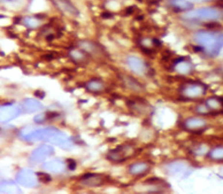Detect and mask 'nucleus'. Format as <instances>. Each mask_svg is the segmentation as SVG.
<instances>
[{"label": "nucleus", "mask_w": 223, "mask_h": 194, "mask_svg": "<svg viewBox=\"0 0 223 194\" xmlns=\"http://www.w3.org/2000/svg\"><path fill=\"white\" fill-rule=\"evenodd\" d=\"M46 117H45V115L43 114H40V115H38L37 116L34 118V121L36 123H41L43 122L44 120H45Z\"/></svg>", "instance_id": "obj_22"}, {"label": "nucleus", "mask_w": 223, "mask_h": 194, "mask_svg": "<svg viewBox=\"0 0 223 194\" xmlns=\"http://www.w3.org/2000/svg\"><path fill=\"white\" fill-rule=\"evenodd\" d=\"M68 167L70 170H73L75 169L76 167V163L74 162V160H68Z\"/></svg>", "instance_id": "obj_23"}, {"label": "nucleus", "mask_w": 223, "mask_h": 194, "mask_svg": "<svg viewBox=\"0 0 223 194\" xmlns=\"http://www.w3.org/2000/svg\"><path fill=\"white\" fill-rule=\"evenodd\" d=\"M53 148L49 146H41L40 147L36 149L33 153L32 158L34 160H37L36 162H40V160L44 159L47 156L50 155L51 153H53Z\"/></svg>", "instance_id": "obj_7"}, {"label": "nucleus", "mask_w": 223, "mask_h": 194, "mask_svg": "<svg viewBox=\"0 0 223 194\" xmlns=\"http://www.w3.org/2000/svg\"><path fill=\"white\" fill-rule=\"evenodd\" d=\"M149 165L144 162L134 164L130 166V172L133 175H140L147 172L149 170Z\"/></svg>", "instance_id": "obj_12"}, {"label": "nucleus", "mask_w": 223, "mask_h": 194, "mask_svg": "<svg viewBox=\"0 0 223 194\" xmlns=\"http://www.w3.org/2000/svg\"><path fill=\"white\" fill-rule=\"evenodd\" d=\"M205 27L209 29H216L221 27V25L217 22H208L205 24Z\"/></svg>", "instance_id": "obj_21"}, {"label": "nucleus", "mask_w": 223, "mask_h": 194, "mask_svg": "<svg viewBox=\"0 0 223 194\" xmlns=\"http://www.w3.org/2000/svg\"><path fill=\"white\" fill-rule=\"evenodd\" d=\"M19 112H20L19 109L15 106H2L1 108V120L2 122H6L12 120L18 115Z\"/></svg>", "instance_id": "obj_4"}, {"label": "nucleus", "mask_w": 223, "mask_h": 194, "mask_svg": "<svg viewBox=\"0 0 223 194\" xmlns=\"http://www.w3.org/2000/svg\"><path fill=\"white\" fill-rule=\"evenodd\" d=\"M187 170V164L183 162H174L168 164L167 170L172 174H182Z\"/></svg>", "instance_id": "obj_8"}, {"label": "nucleus", "mask_w": 223, "mask_h": 194, "mask_svg": "<svg viewBox=\"0 0 223 194\" xmlns=\"http://www.w3.org/2000/svg\"><path fill=\"white\" fill-rule=\"evenodd\" d=\"M207 122L201 118L193 117L187 118L184 123V126L188 130H197L206 126Z\"/></svg>", "instance_id": "obj_3"}, {"label": "nucleus", "mask_w": 223, "mask_h": 194, "mask_svg": "<svg viewBox=\"0 0 223 194\" xmlns=\"http://www.w3.org/2000/svg\"><path fill=\"white\" fill-rule=\"evenodd\" d=\"M18 181L22 185L25 186H29V187H33L36 184V178L34 177L32 172L28 170H23L19 173L18 175Z\"/></svg>", "instance_id": "obj_5"}, {"label": "nucleus", "mask_w": 223, "mask_h": 194, "mask_svg": "<svg viewBox=\"0 0 223 194\" xmlns=\"http://www.w3.org/2000/svg\"><path fill=\"white\" fill-rule=\"evenodd\" d=\"M124 83L128 88H130L131 90H133L135 92H141L144 91V86L139 82H138L136 80L132 78L131 77H124Z\"/></svg>", "instance_id": "obj_10"}, {"label": "nucleus", "mask_w": 223, "mask_h": 194, "mask_svg": "<svg viewBox=\"0 0 223 194\" xmlns=\"http://www.w3.org/2000/svg\"><path fill=\"white\" fill-rule=\"evenodd\" d=\"M86 87L89 90L92 92H97V91L102 89L103 87V84L101 81L97 80H92L87 83Z\"/></svg>", "instance_id": "obj_17"}, {"label": "nucleus", "mask_w": 223, "mask_h": 194, "mask_svg": "<svg viewBox=\"0 0 223 194\" xmlns=\"http://www.w3.org/2000/svg\"><path fill=\"white\" fill-rule=\"evenodd\" d=\"M127 63L129 65V66L132 68V70L135 73L140 74V73L144 72V64L142 61H141L140 59H138V58L130 57L128 58Z\"/></svg>", "instance_id": "obj_9"}, {"label": "nucleus", "mask_w": 223, "mask_h": 194, "mask_svg": "<svg viewBox=\"0 0 223 194\" xmlns=\"http://www.w3.org/2000/svg\"><path fill=\"white\" fill-rule=\"evenodd\" d=\"M80 46L83 50L86 51L90 53H94L97 50V46H96L95 44H94V43H91V42H81V43H80Z\"/></svg>", "instance_id": "obj_19"}, {"label": "nucleus", "mask_w": 223, "mask_h": 194, "mask_svg": "<svg viewBox=\"0 0 223 194\" xmlns=\"http://www.w3.org/2000/svg\"><path fill=\"white\" fill-rule=\"evenodd\" d=\"M24 23L27 27L30 28H35L37 26H39L40 24V20H38L36 17L34 16H27L24 18Z\"/></svg>", "instance_id": "obj_18"}, {"label": "nucleus", "mask_w": 223, "mask_h": 194, "mask_svg": "<svg viewBox=\"0 0 223 194\" xmlns=\"http://www.w3.org/2000/svg\"><path fill=\"white\" fill-rule=\"evenodd\" d=\"M23 106L25 111L28 112L37 111V110H40L42 109V105L40 103L37 102L35 100H32V99H28V100L25 101Z\"/></svg>", "instance_id": "obj_14"}, {"label": "nucleus", "mask_w": 223, "mask_h": 194, "mask_svg": "<svg viewBox=\"0 0 223 194\" xmlns=\"http://www.w3.org/2000/svg\"><path fill=\"white\" fill-rule=\"evenodd\" d=\"M81 182L86 186L89 187H95L99 186L103 183V178L100 177L99 175L94 174V173H87L84 175L81 178Z\"/></svg>", "instance_id": "obj_6"}, {"label": "nucleus", "mask_w": 223, "mask_h": 194, "mask_svg": "<svg viewBox=\"0 0 223 194\" xmlns=\"http://www.w3.org/2000/svg\"><path fill=\"white\" fill-rule=\"evenodd\" d=\"M69 54L72 59H74V60H82L84 57L83 53L78 50H72V51H70Z\"/></svg>", "instance_id": "obj_20"}, {"label": "nucleus", "mask_w": 223, "mask_h": 194, "mask_svg": "<svg viewBox=\"0 0 223 194\" xmlns=\"http://www.w3.org/2000/svg\"><path fill=\"white\" fill-rule=\"evenodd\" d=\"M216 5L219 7H222L223 8V0H216L215 2Z\"/></svg>", "instance_id": "obj_24"}, {"label": "nucleus", "mask_w": 223, "mask_h": 194, "mask_svg": "<svg viewBox=\"0 0 223 194\" xmlns=\"http://www.w3.org/2000/svg\"><path fill=\"white\" fill-rule=\"evenodd\" d=\"M205 88L203 85L199 83H190L182 88V94L188 98H197L205 93Z\"/></svg>", "instance_id": "obj_2"}, {"label": "nucleus", "mask_w": 223, "mask_h": 194, "mask_svg": "<svg viewBox=\"0 0 223 194\" xmlns=\"http://www.w3.org/2000/svg\"><path fill=\"white\" fill-rule=\"evenodd\" d=\"M205 105L209 110H218L223 107V97H210L206 101Z\"/></svg>", "instance_id": "obj_11"}, {"label": "nucleus", "mask_w": 223, "mask_h": 194, "mask_svg": "<svg viewBox=\"0 0 223 194\" xmlns=\"http://www.w3.org/2000/svg\"><path fill=\"white\" fill-rule=\"evenodd\" d=\"M209 158L214 161H223V147H218L210 151Z\"/></svg>", "instance_id": "obj_15"}, {"label": "nucleus", "mask_w": 223, "mask_h": 194, "mask_svg": "<svg viewBox=\"0 0 223 194\" xmlns=\"http://www.w3.org/2000/svg\"><path fill=\"white\" fill-rule=\"evenodd\" d=\"M3 1H12V0H3Z\"/></svg>", "instance_id": "obj_25"}, {"label": "nucleus", "mask_w": 223, "mask_h": 194, "mask_svg": "<svg viewBox=\"0 0 223 194\" xmlns=\"http://www.w3.org/2000/svg\"><path fill=\"white\" fill-rule=\"evenodd\" d=\"M45 169L49 170H51L53 169L52 171L58 172V171L63 170V168H64V164H63V162H58L54 160L53 162L45 164Z\"/></svg>", "instance_id": "obj_16"}, {"label": "nucleus", "mask_w": 223, "mask_h": 194, "mask_svg": "<svg viewBox=\"0 0 223 194\" xmlns=\"http://www.w3.org/2000/svg\"><path fill=\"white\" fill-rule=\"evenodd\" d=\"M54 1H55V3L57 5V7H59L60 9L64 11L65 12H68L70 14H74L78 12L75 7H73V5L70 2H66V0H54Z\"/></svg>", "instance_id": "obj_13"}, {"label": "nucleus", "mask_w": 223, "mask_h": 194, "mask_svg": "<svg viewBox=\"0 0 223 194\" xmlns=\"http://www.w3.org/2000/svg\"><path fill=\"white\" fill-rule=\"evenodd\" d=\"M133 148L130 146H120L116 149H112L109 152L108 158L112 161H122L125 160L128 157L131 156L133 153Z\"/></svg>", "instance_id": "obj_1"}]
</instances>
